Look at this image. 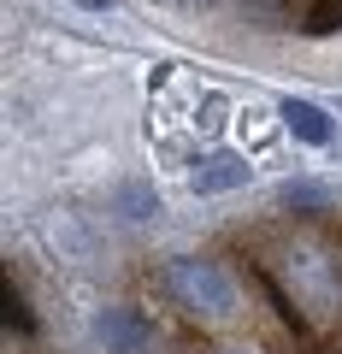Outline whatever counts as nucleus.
<instances>
[{"label": "nucleus", "mask_w": 342, "mask_h": 354, "mask_svg": "<svg viewBox=\"0 0 342 354\" xmlns=\"http://www.w3.org/2000/svg\"><path fill=\"white\" fill-rule=\"evenodd\" d=\"M225 354H254V348H225Z\"/></svg>", "instance_id": "nucleus-7"}, {"label": "nucleus", "mask_w": 342, "mask_h": 354, "mask_svg": "<svg viewBox=\"0 0 342 354\" xmlns=\"http://www.w3.org/2000/svg\"><path fill=\"white\" fill-rule=\"evenodd\" d=\"M118 207H124V218H153V213H160V195L142 189V183H130V189L118 195Z\"/></svg>", "instance_id": "nucleus-6"}, {"label": "nucleus", "mask_w": 342, "mask_h": 354, "mask_svg": "<svg viewBox=\"0 0 342 354\" xmlns=\"http://www.w3.org/2000/svg\"><path fill=\"white\" fill-rule=\"evenodd\" d=\"M95 342H101L106 354H148L153 330H148V319H142L136 307H101V313H95Z\"/></svg>", "instance_id": "nucleus-2"}, {"label": "nucleus", "mask_w": 342, "mask_h": 354, "mask_svg": "<svg viewBox=\"0 0 342 354\" xmlns=\"http://www.w3.org/2000/svg\"><path fill=\"white\" fill-rule=\"evenodd\" d=\"M248 177H254V165L242 153H201L189 165V189L195 195H225V189H242Z\"/></svg>", "instance_id": "nucleus-3"}, {"label": "nucleus", "mask_w": 342, "mask_h": 354, "mask_svg": "<svg viewBox=\"0 0 342 354\" xmlns=\"http://www.w3.org/2000/svg\"><path fill=\"white\" fill-rule=\"evenodd\" d=\"M278 118H283V130H289V136L307 142V148H330V136H336L330 113H325V106H313V101H301V95H289V101L278 106Z\"/></svg>", "instance_id": "nucleus-4"}, {"label": "nucleus", "mask_w": 342, "mask_h": 354, "mask_svg": "<svg viewBox=\"0 0 342 354\" xmlns=\"http://www.w3.org/2000/svg\"><path fill=\"white\" fill-rule=\"evenodd\" d=\"M165 295L195 319H230L236 313V283L218 260H201V254H183V260L165 266Z\"/></svg>", "instance_id": "nucleus-1"}, {"label": "nucleus", "mask_w": 342, "mask_h": 354, "mask_svg": "<svg viewBox=\"0 0 342 354\" xmlns=\"http://www.w3.org/2000/svg\"><path fill=\"white\" fill-rule=\"evenodd\" d=\"M278 201L289 207V213H319V207L330 201V189H319V183H283Z\"/></svg>", "instance_id": "nucleus-5"}]
</instances>
